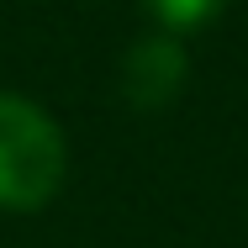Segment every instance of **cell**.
<instances>
[{"label": "cell", "instance_id": "obj_1", "mask_svg": "<svg viewBox=\"0 0 248 248\" xmlns=\"http://www.w3.org/2000/svg\"><path fill=\"white\" fill-rule=\"evenodd\" d=\"M69 169L63 132L37 100L0 95V211H37Z\"/></svg>", "mask_w": 248, "mask_h": 248}, {"label": "cell", "instance_id": "obj_2", "mask_svg": "<svg viewBox=\"0 0 248 248\" xmlns=\"http://www.w3.org/2000/svg\"><path fill=\"white\" fill-rule=\"evenodd\" d=\"M185 74H190V58H185V48H180L169 32L138 37V43L127 48V58H122V90H127L132 106H143V111L169 106V100L180 95Z\"/></svg>", "mask_w": 248, "mask_h": 248}, {"label": "cell", "instance_id": "obj_3", "mask_svg": "<svg viewBox=\"0 0 248 248\" xmlns=\"http://www.w3.org/2000/svg\"><path fill=\"white\" fill-rule=\"evenodd\" d=\"M143 5L164 32H196L222 11V0H143Z\"/></svg>", "mask_w": 248, "mask_h": 248}]
</instances>
